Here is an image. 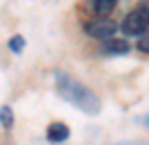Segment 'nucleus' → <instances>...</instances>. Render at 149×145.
<instances>
[{
    "label": "nucleus",
    "instance_id": "obj_1",
    "mask_svg": "<svg viewBox=\"0 0 149 145\" xmlns=\"http://www.w3.org/2000/svg\"><path fill=\"white\" fill-rule=\"evenodd\" d=\"M54 82H56V93H59L65 102L74 104L77 109H81L88 116H97V113L102 111V100L97 98L91 89H86L81 82H77L74 77H70L68 72L56 70Z\"/></svg>",
    "mask_w": 149,
    "mask_h": 145
},
{
    "label": "nucleus",
    "instance_id": "obj_2",
    "mask_svg": "<svg viewBox=\"0 0 149 145\" xmlns=\"http://www.w3.org/2000/svg\"><path fill=\"white\" fill-rule=\"evenodd\" d=\"M122 32L127 36H142L149 30V9L147 7H136L129 11L122 20Z\"/></svg>",
    "mask_w": 149,
    "mask_h": 145
},
{
    "label": "nucleus",
    "instance_id": "obj_3",
    "mask_svg": "<svg viewBox=\"0 0 149 145\" xmlns=\"http://www.w3.org/2000/svg\"><path fill=\"white\" fill-rule=\"evenodd\" d=\"M118 32V23L113 20V18H93L91 23H86V34L93 36V39H111L113 34Z\"/></svg>",
    "mask_w": 149,
    "mask_h": 145
},
{
    "label": "nucleus",
    "instance_id": "obj_4",
    "mask_svg": "<svg viewBox=\"0 0 149 145\" xmlns=\"http://www.w3.org/2000/svg\"><path fill=\"white\" fill-rule=\"evenodd\" d=\"M131 52V43L127 41V39H115V36H111V39H104L102 48H100V54H129Z\"/></svg>",
    "mask_w": 149,
    "mask_h": 145
},
{
    "label": "nucleus",
    "instance_id": "obj_5",
    "mask_svg": "<svg viewBox=\"0 0 149 145\" xmlns=\"http://www.w3.org/2000/svg\"><path fill=\"white\" fill-rule=\"evenodd\" d=\"M45 138L50 143H63V141L70 138V127L65 122H52L45 132Z\"/></svg>",
    "mask_w": 149,
    "mask_h": 145
},
{
    "label": "nucleus",
    "instance_id": "obj_6",
    "mask_svg": "<svg viewBox=\"0 0 149 145\" xmlns=\"http://www.w3.org/2000/svg\"><path fill=\"white\" fill-rule=\"evenodd\" d=\"M91 7L100 16H106V14H111L113 9L118 7V0H91Z\"/></svg>",
    "mask_w": 149,
    "mask_h": 145
},
{
    "label": "nucleus",
    "instance_id": "obj_7",
    "mask_svg": "<svg viewBox=\"0 0 149 145\" xmlns=\"http://www.w3.org/2000/svg\"><path fill=\"white\" fill-rule=\"evenodd\" d=\"M0 125L5 127V129H11V127H14V111H11V107L0 109Z\"/></svg>",
    "mask_w": 149,
    "mask_h": 145
},
{
    "label": "nucleus",
    "instance_id": "obj_8",
    "mask_svg": "<svg viewBox=\"0 0 149 145\" xmlns=\"http://www.w3.org/2000/svg\"><path fill=\"white\" fill-rule=\"evenodd\" d=\"M9 50H11V52H16V54H20L23 50H25V39H23L20 34L11 36V39H9Z\"/></svg>",
    "mask_w": 149,
    "mask_h": 145
},
{
    "label": "nucleus",
    "instance_id": "obj_9",
    "mask_svg": "<svg viewBox=\"0 0 149 145\" xmlns=\"http://www.w3.org/2000/svg\"><path fill=\"white\" fill-rule=\"evenodd\" d=\"M138 50H140V52H149V30L145 32V36H140V41H138Z\"/></svg>",
    "mask_w": 149,
    "mask_h": 145
},
{
    "label": "nucleus",
    "instance_id": "obj_10",
    "mask_svg": "<svg viewBox=\"0 0 149 145\" xmlns=\"http://www.w3.org/2000/svg\"><path fill=\"white\" fill-rule=\"evenodd\" d=\"M115 145H149L145 141H122V143H115Z\"/></svg>",
    "mask_w": 149,
    "mask_h": 145
},
{
    "label": "nucleus",
    "instance_id": "obj_11",
    "mask_svg": "<svg viewBox=\"0 0 149 145\" xmlns=\"http://www.w3.org/2000/svg\"><path fill=\"white\" fill-rule=\"evenodd\" d=\"M138 120L142 122V125H147V127H149V116H142V118H138Z\"/></svg>",
    "mask_w": 149,
    "mask_h": 145
}]
</instances>
